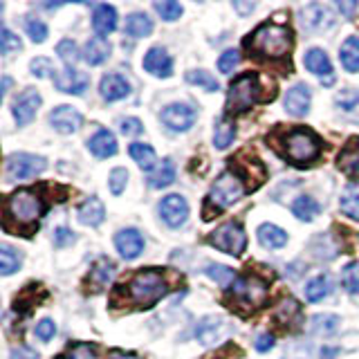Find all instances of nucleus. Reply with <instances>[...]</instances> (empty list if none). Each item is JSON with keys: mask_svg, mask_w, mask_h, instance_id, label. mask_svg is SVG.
Listing matches in <instances>:
<instances>
[{"mask_svg": "<svg viewBox=\"0 0 359 359\" xmlns=\"http://www.w3.org/2000/svg\"><path fill=\"white\" fill-rule=\"evenodd\" d=\"M45 213L43 198L34 189H18L5 202L3 224L7 231H16L20 236H32L39 229V220Z\"/></svg>", "mask_w": 359, "mask_h": 359, "instance_id": "obj_1", "label": "nucleus"}, {"mask_svg": "<svg viewBox=\"0 0 359 359\" xmlns=\"http://www.w3.org/2000/svg\"><path fill=\"white\" fill-rule=\"evenodd\" d=\"M245 48L258 59L265 61H278L290 56L294 48V34L287 25L280 22H263L250 39L245 41Z\"/></svg>", "mask_w": 359, "mask_h": 359, "instance_id": "obj_2", "label": "nucleus"}, {"mask_svg": "<svg viewBox=\"0 0 359 359\" xmlns=\"http://www.w3.org/2000/svg\"><path fill=\"white\" fill-rule=\"evenodd\" d=\"M267 79L258 72L236 76L227 93V112H247L256 104H267L276 97V90L265 88Z\"/></svg>", "mask_w": 359, "mask_h": 359, "instance_id": "obj_3", "label": "nucleus"}, {"mask_svg": "<svg viewBox=\"0 0 359 359\" xmlns=\"http://www.w3.org/2000/svg\"><path fill=\"white\" fill-rule=\"evenodd\" d=\"M123 290L119 292H126V301L135 308H153L157 301L164 299L171 287H168V280L162 272L157 269H142V272L135 274L128 285H121Z\"/></svg>", "mask_w": 359, "mask_h": 359, "instance_id": "obj_4", "label": "nucleus"}, {"mask_svg": "<svg viewBox=\"0 0 359 359\" xmlns=\"http://www.w3.org/2000/svg\"><path fill=\"white\" fill-rule=\"evenodd\" d=\"M247 191H250V189H247L245 180L236 173L233 168L220 173V177L211 184V191H209L207 202H205V209H202V216H205V220H211L216 213L224 211L229 205H233V202H238L247 194Z\"/></svg>", "mask_w": 359, "mask_h": 359, "instance_id": "obj_5", "label": "nucleus"}, {"mask_svg": "<svg viewBox=\"0 0 359 359\" xmlns=\"http://www.w3.org/2000/svg\"><path fill=\"white\" fill-rule=\"evenodd\" d=\"M269 297V285L267 280L256 276V274H245V276H238L229 285V303L231 308H236L238 312L247 314V312H254L258 308L265 306V301Z\"/></svg>", "mask_w": 359, "mask_h": 359, "instance_id": "obj_6", "label": "nucleus"}, {"mask_svg": "<svg viewBox=\"0 0 359 359\" xmlns=\"http://www.w3.org/2000/svg\"><path fill=\"white\" fill-rule=\"evenodd\" d=\"M283 157L297 166L312 164L321 155V140L308 128H292L283 135Z\"/></svg>", "mask_w": 359, "mask_h": 359, "instance_id": "obj_7", "label": "nucleus"}, {"mask_svg": "<svg viewBox=\"0 0 359 359\" xmlns=\"http://www.w3.org/2000/svg\"><path fill=\"white\" fill-rule=\"evenodd\" d=\"M209 243L216 247V250L231 254V256H241L247 247V236L238 222H224L220 227L209 236Z\"/></svg>", "mask_w": 359, "mask_h": 359, "instance_id": "obj_8", "label": "nucleus"}, {"mask_svg": "<svg viewBox=\"0 0 359 359\" xmlns=\"http://www.w3.org/2000/svg\"><path fill=\"white\" fill-rule=\"evenodd\" d=\"M48 162L43 160L39 155H32V153H14L7 157V164H5V173L7 180H27V177H36L45 171Z\"/></svg>", "mask_w": 359, "mask_h": 359, "instance_id": "obj_9", "label": "nucleus"}, {"mask_svg": "<svg viewBox=\"0 0 359 359\" xmlns=\"http://www.w3.org/2000/svg\"><path fill=\"white\" fill-rule=\"evenodd\" d=\"M196 117H198V112L194 106H189V104H171V106H166L162 110V123L166 128H171L175 133H184L189 130L191 126L196 123Z\"/></svg>", "mask_w": 359, "mask_h": 359, "instance_id": "obj_10", "label": "nucleus"}, {"mask_svg": "<svg viewBox=\"0 0 359 359\" xmlns=\"http://www.w3.org/2000/svg\"><path fill=\"white\" fill-rule=\"evenodd\" d=\"M301 25L308 32H323L334 25V14L330 7L312 3L301 9Z\"/></svg>", "mask_w": 359, "mask_h": 359, "instance_id": "obj_11", "label": "nucleus"}, {"mask_svg": "<svg viewBox=\"0 0 359 359\" xmlns=\"http://www.w3.org/2000/svg\"><path fill=\"white\" fill-rule=\"evenodd\" d=\"M160 216H162V220L168 224V227H180V224H184L187 216H189L187 200L182 196H177V194L166 196L160 202Z\"/></svg>", "mask_w": 359, "mask_h": 359, "instance_id": "obj_12", "label": "nucleus"}, {"mask_svg": "<svg viewBox=\"0 0 359 359\" xmlns=\"http://www.w3.org/2000/svg\"><path fill=\"white\" fill-rule=\"evenodd\" d=\"M52 79H54V86L67 95H83L90 86L88 74L81 70H74V67H65L63 72H54Z\"/></svg>", "mask_w": 359, "mask_h": 359, "instance_id": "obj_13", "label": "nucleus"}, {"mask_svg": "<svg viewBox=\"0 0 359 359\" xmlns=\"http://www.w3.org/2000/svg\"><path fill=\"white\" fill-rule=\"evenodd\" d=\"M303 63H306V67H308L312 74H317L321 79V83L332 86V81H334V76H332V63H330L328 54H325L323 50H319V48L308 50L306 56H303Z\"/></svg>", "mask_w": 359, "mask_h": 359, "instance_id": "obj_14", "label": "nucleus"}, {"mask_svg": "<svg viewBox=\"0 0 359 359\" xmlns=\"http://www.w3.org/2000/svg\"><path fill=\"white\" fill-rule=\"evenodd\" d=\"M39 108H41V95L36 90L27 88L14 104V119L18 121V126H27V123L36 117Z\"/></svg>", "mask_w": 359, "mask_h": 359, "instance_id": "obj_15", "label": "nucleus"}, {"mask_svg": "<svg viewBox=\"0 0 359 359\" xmlns=\"http://www.w3.org/2000/svg\"><path fill=\"white\" fill-rule=\"evenodd\" d=\"M310 101H312L310 88L306 83H297L285 95V110L292 117H306L310 110Z\"/></svg>", "mask_w": 359, "mask_h": 359, "instance_id": "obj_16", "label": "nucleus"}, {"mask_svg": "<svg viewBox=\"0 0 359 359\" xmlns=\"http://www.w3.org/2000/svg\"><path fill=\"white\" fill-rule=\"evenodd\" d=\"M81 115L72 108V106H59L50 112V123L52 126L63 133V135H70V133H76L79 126H81Z\"/></svg>", "mask_w": 359, "mask_h": 359, "instance_id": "obj_17", "label": "nucleus"}, {"mask_svg": "<svg viewBox=\"0 0 359 359\" xmlns=\"http://www.w3.org/2000/svg\"><path fill=\"white\" fill-rule=\"evenodd\" d=\"M115 245H117V252L126 258V261H133L144 252V238L137 229H121L115 236Z\"/></svg>", "mask_w": 359, "mask_h": 359, "instance_id": "obj_18", "label": "nucleus"}, {"mask_svg": "<svg viewBox=\"0 0 359 359\" xmlns=\"http://www.w3.org/2000/svg\"><path fill=\"white\" fill-rule=\"evenodd\" d=\"M144 70L151 72L153 76H171L173 61L162 48H151L144 56Z\"/></svg>", "mask_w": 359, "mask_h": 359, "instance_id": "obj_19", "label": "nucleus"}, {"mask_svg": "<svg viewBox=\"0 0 359 359\" xmlns=\"http://www.w3.org/2000/svg\"><path fill=\"white\" fill-rule=\"evenodd\" d=\"M115 272H117V267H115V263L110 261V258H99V261L93 265V269H90L88 285L93 287L95 292L104 290V287L110 285V280L115 278Z\"/></svg>", "mask_w": 359, "mask_h": 359, "instance_id": "obj_20", "label": "nucleus"}, {"mask_svg": "<svg viewBox=\"0 0 359 359\" xmlns=\"http://www.w3.org/2000/svg\"><path fill=\"white\" fill-rule=\"evenodd\" d=\"M99 93L106 101H119L130 95V83L121 74H106L99 83Z\"/></svg>", "mask_w": 359, "mask_h": 359, "instance_id": "obj_21", "label": "nucleus"}, {"mask_svg": "<svg viewBox=\"0 0 359 359\" xmlns=\"http://www.w3.org/2000/svg\"><path fill=\"white\" fill-rule=\"evenodd\" d=\"M274 321L280 325V328H297L301 321V306L299 301H294L292 297L280 301V306L274 310Z\"/></svg>", "mask_w": 359, "mask_h": 359, "instance_id": "obj_22", "label": "nucleus"}, {"mask_svg": "<svg viewBox=\"0 0 359 359\" xmlns=\"http://www.w3.org/2000/svg\"><path fill=\"white\" fill-rule=\"evenodd\" d=\"M339 168L351 177H359V137L348 140V144L341 149L339 157H337Z\"/></svg>", "mask_w": 359, "mask_h": 359, "instance_id": "obj_23", "label": "nucleus"}, {"mask_svg": "<svg viewBox=\"0 0 359 359\" xmlns=\"http://www.w3.org/2000/svg\"><path fill=\"white\" fill-rule=\"evenodd\" d=\"M93 27L101 39L108 36L110 32H115L117 27V11L110 5H99L93 14Z\"/></svg>", "mask_w": 359, "mask_h": 359, "instance_id": "obj_24", "label": "nucleus"}, {"mask_svg": "<svg viewBox=\"0 0 359 359\" xmlns=\"http://www.w3.org/2000/svg\"><path fill=\"white\" fill-rule=\"evenodd\" d=\"M88 149L97 157H112L117 153V140L110 130H99L95 133L88 142Z\"/></svg>", "mask_w": 359, "mask_h": 359, "instance_id": "obj_25", "label": "nucleus"}, {"mask_svg": "<svg viewBox=\"0 0 359 359\" xmlns=\"http://www.w3.org/2000/svg\"><path fill=\"white\" fill-rule=\"evenodd\" d=\"M106 218V207L104 202H101L99 198H88L81 207H79V220H81L83 224H88V227H97V224H101Z\"/></svg>", "mask_w": 359, "mask_h": 359, "instance_id": "obj_26", "label": "nucleus"}, {"mask_svg": "<svg viewBox=\"0 0 359 359\" xmlns=\"http://www.w3.org/2000/svg\"><path fill=\"white\" fill-rule=\"evenodd\" d=\"M123 32L133 39H144L153 32V20L144 14V11H133V14L126 18V25H123Z\"/></svg>", "mask_w": 359, "mask_h": 359, "instance_id": "obj_27", "label": "nucleus"}, {"mask_svg": "<svg viewBox=\"0 0 359 359\" xmlns=\"http://www.w3.org/2000/svg\"><path fill=\"white\" fill-rule=\"evenodd\" d=\"M108 56H110V43L106 39L97 36V39H90L86 43V50H83L86 63H90V65H101V63L108 59Z\"/></svg>", "mask_w": 359, "mask_h": 359, "instance_id": "obj_28", "label": "nucleus"}, {"mask_svg": "<svg viewBox=\"0 0 359 359\" xmlns=\"http://www.w3.org/2000/svg\"><path fill=\"white\" fill-rule=\"evenodd\" d=\"M258 241H261L263 247H269V250H278V247H283L287 243V233L276 227V224H261L258 227Z\"/></svg>", "mask_w": 359, "mask_h": 359, "instance_id": "obj_29", "label": "nucleus"}, {"mask_svg": "<svg viewBox=\"0 0 359 359\" xmlns=\"http://www.w3.org/2000/svg\"><path fill=\"white\" fill-rule=\"evenodd\" d=\"M339 59L348 72H359V39L357 36H348L344 41Z\"/></svg>", "mask_w": 359, "mask_h": 359, "instance_id": "obj_30", "label": "nucleus"}, {"mask_svg": "<svg viewBox=\"0 0 359 359\" xmlns=\"http://www.w3.org/2000/svg\"><path fill=\"white\" fill-rule=\"evenodd\" d=\"M236 137V123L229 119V117H220L216 121V128H213V144H216V149H227V146L233 142Z\"/></svg>", "mask_w": 359, "mask_h": 359, "instance_id": "obj_31", "label": "nucleus"}, {"mask_svg": "<svg viewBox=\"0 0 359 359\" xmlns=\"http://www.w3.org/2000/svg\"><path fill=\"white\" fill-rule=\"evenodd\" d=\"M173 180H175V164L171 160H164L149 175V187H153V189H164L168 184H173Z\"/></svg>", "mask_w": 359, "mask_h": 359, "instance_id": "obj_32", "label": "nucleus"}, {"mask_svg": "<svg viewBox=\"0 0 359 359\" xmlns=\"http://www.w3.org/2000/svg\"><path fill=\"white\" fill-rule=\"evenodd\" d=\"M20 263H22L20 252H16L14 247L7 245V243L0 245V274H3V276L14 274L16 269L20 267Z\"/></svg>", "mask_w": 359, "mask_h": 359, "instance_id": "obj_33", "label": "nucleus"}, {"mask_svg": "<svg viewBox=\"0 0 359 359\" xmlns=\"http://www.w3.org/2000/svg\"><path fill=\"white\" fill-rule=\"evenodd\" d=\"M319 202L314 200V198H310V196H301V198H297L294 202H292V213L299 218V220H306V222H310V220H314V216L319 213Z\"/></svg>", "mask_w": 359, "mask_h": 359, "instance_id": "obj_34", "label": "nucleus"}, {"mask_svg": "<svg viewBox=\"0 0 359 359\" xmlns=\"http://www.w3.org/2000/svg\"><path fill=\"white\" fill-rule=\"evenodd\" d=\"M330 276L328 274H319V276H314L310 283L306 285V299L312 301V303H317V301H323L325 297L330 294Z\"/></svg>", "mask_w": 359, "mask_h": 359, "instance_id": "obj_35", "label": "nucleus"}, {"mask_svg": "<svg viewBox=\"0 0 359 359\" xmlns=\"http://www.w3.org/2000/svg\"><path fill=\"white\" fill-rule=\"evenodd\" d=\"M220 330H222V319L220 317H207V319H202L200 325L196 328V337L202 344H213L216 341V337L220 334Z\"/></svg>", "mask_w": 359, "mask_h": 359, "instance_id": "obj_36", "label": "nucleus"}, {"mask_svg": "<svg viewBox=\"0 0 359 359\" xmlns=\"http://www.w3.org/2000/svg\"><path fill=\"white\" fill-rule=\"evenodd\" d=\"M128 153H130V157L135 162H137L142 168H153L155 166V151L151 149L149 144H142V142H135V144H130V149H128Z\"/></svg>", "mask_w": 359, "mask_h": 359, "instance_id": "obj_37", "label": "nucleus"}, {"mask_svg": "<svg viewBox=\"0 0 359 359\" xmlns=\"http://www.w3.org/2000/svg\"><path fill=\"white\" fill-rule=\"evenodd\" d=\"M341 211L346 216H351L355 220H359V184H351L341 196Z\"/></svg>", "mask_w": 359, "mask_h": 359, "instance_id": "obj_38", "label": "nucleus"}, {"mask_svg": "<svg viewBox=\"0 0 359 359\" xmlns=\"http://www.w3.org/2000/svg\"><path fill=\"white\" fill-rule=\"evenodd\" d=\"M310 328L314 334H332L339 328V317H334V314H317V317H312Z\"/></svg>", "mask_w": 359, "mask_h": 359, "instance_id": "obj_39", "label": "nucleus"}, {"mask_svg": "<svg viewBox=\"0 0 359 359\" xmlns=\"http://www.w3.org/2000/svg\"><path fill=\"white\" fill-rule=\"evenodd\" d=\"M187 81H189L191 86L205 88L207 93H216V90L220 88L218 81H216V76H211V74L205 72V70H191V72H187Z\"/></svg>", "mask_w": 359, "mask_h": 359, "instance_id": "obj_40", "label": "nucleus"}, {"mask_svg": "<svg viewBox=\"0 0 359 359\" xmlns=\"http://www.w3.org/2000/svg\"><path fill=\"white\" fill-rule=\"evenodd\" d=\"M56 54L61 56V61L65 63V67H74V63L81 59L76 43L70 41V39H65V41H61L59 45H56Z\"/></svg>", "mask_w": 359, "mask_h": 359, "instance_id": "obj_41", "label": "nucleus"}, {"mask_svg": "<svg viewBox=\"0 0 359 359\" xmlns=\"http://www.w3.org/2000/svg\"><path fill=\"white\" fill-rule=\"evenodd\" d=\"M341 285L348 294H357L359 292V263H348L341 274Z\"/></svg>", "mask_w": 359, "mask_h": 359, "instance_id": "obj_42", "label": "nucleus"}, {"mask_svg": "<svg viewBox=\"0 0 359 359\" xmlns=\"http://www.w3.org/2000/svg\"><path fill=\"white\" fill-rule=\"evenodd\" d=\"M25 29L29 34V39L34 43H43L45 39H48V25L41 20V18H34V16H27L25 18Z\"/></svg>", "mask_w": 359, "mask_h": 359, "instance_id": "obj_43", "label": "nucleus"}, {"mask_svg": "<svg viewBox=\"0 0 359 359\" xmlns=\"http://www.w3.org/2000/svg\"><path fill=\"white\" fill-rule=\"evenodd\" d=\"M205 274H207L209 278L216 280V283H220V285H229V283H233V280H236L233 269L224 267V265H207Z\"/></svg>", "mask_w": 359, "mask_h": 359, "instance_id": "obj_44", "label": "nucleus"}, {"mask_svg": "<svg viewBox=\"0 0 359 359\" xmlns=\"http://www.w3.org/2000/svg\"><path fill=\"white\" fill-rule=\"evenodd\" d=\"M155 11L160 14L164 20H177L182 16V5L175 3V0H162V3H155Z\"/></svg>", "mask_w": 359, "mask_h": 359, "instance_id": "obj_45", "label": "nucleus"}, {"mask_svg": "<svg viewBox=\"0 0 359 359\" xmlns=\"http://www.w3.org/2000/svg\"><path fill=\"white\" fill-rule=\"evenodd\" d=\"M334 101H337V106H341L344 110L351 112V110L359 108V90H353V88L341 90V93L334 97Z\"/></svg>", "mask_w": 359, "mask_h": 359, "instance_id": "obj_46", "label": "nucleus"}, {"mask_svg": "<svg viewBox=\"0 0 359 359\" xmlns=\"http://www.w3.org/2000/svg\"><path fill=\"white\" fill-rule=\"evenodd\" d=\"M126 184H128V171L126 168H115V171L110 173V177H108V187H110V191L115 196H119V194H123V189H126Z\"/></svg>", "mask_w": 359, "mask_h": 359, "instance_id": "obj_47", "label": "nucleus"}, {"mask_svg": "<svg viewBox=\"0 0 359 359\" xmlns=\"http://www.w3.org/2000/svg\"><path fill=\"white\" fill-rule=\"evenodd\" d=\"M63 359H97L95 346L90 344H74L70 351L63 355Z\"/></svg>", "mask_w": 359, "mask_h": 359, "instance_id": "obj_48", "label": "nucleus"}, {"mask_svg": "<svg viewBox=\"0 0 359 359\" xmlns=\"http://www.w3.org/2000/svg\"><path fill=\"white\" fill-rule=\"evenodd\" d=\"M0 50H3V54H11V52L20 50L18 36L11 29H7V27L0 29Z\"/></svg>", "mask_w": 359, "mask_h": 359, "instance_id": "obj_49", "label": "nucleus"}, {"mask_svg": "<svg viewBox=\"0 0 359 359\" xmlns=\"http://www.w3.org/2000/svg\"><path fill=\"white\" fill-rule=\"evenodd\" d=\"M238 63H241V54L236 52V50H227L218 59V70L224 72V74H229V72H233V67L238 65Z\"/></svg>", "mask_w": 359, "mask_h": 359, "instance_id": "obj_50", "label": "nucleus"}, {"mask_svg": "<svg viewBox=\"0 0 359 359\" xmlns=\"http://www.w3.org/2000/svg\"><path fill=\"white\" fill-rule=\"evenodd\" d=\"M54 332H56V323L52 319H43V321L36 323V337H39V339L48 341L54 337Z\"/></svg>", "mask_w": 359, "mask_h": 359, "instance_id": "obj_51", "label": "nucleus"}, {"mask_svg": "<svg viewBox=\"0 0 359 359\" xmlns=\"http://www.w3.org/2000/svg\"><path fill=\"white\" fill-rule=\"evenodd\" d=\"M32 72L36 74V76H54V67H52V63L48 61V59H34L32 61Z\"/></svg>", "mask_w": 359, "mask_h": 359, "instance_id": "obj_52", "label": "nucleus"}, {"mask_svg": "<svg viewBox=\"0 0 359 359\" xmlns=\"http://www.w3.org/2000/svg\"><path fill=\"white\" fill-rule=\"evenodd\" d=\"M72 243H74V233L67 227H59L54 231V245L56 247H65V245H72Z\"/></svg>", "mask_w": 359, "mask_h": 359, "instance_id": "obj_53", "label": "nucleus"}, {"mask_svg": "<svg viewBox=\"0 0 359 359\" xmlns=\"http://www.w3.org/2000/svg\"><path fill=\"white\" fill-rule=\"evenodd\" d=\"M144 128H142V121L135 119V117H128V119H121V133L123 135H140Z\"/></svg>", "mask_w": 359, "mask_h": 359, "instance_id": "obj_54", "label": "nucleus"}, {"mask_svg": "<svg viewBox=\"0 0 359 359\" xmlns=\"http://www.w3.org/2000/svg\"><path fill=\"white\" fill-rule=\"evenodd\" d=\"M9 359H39V355L27 346H18V348H11Z\"/></svg>", "mask_w": 359, "mask_h": 359, "instance_id": "obj_55", "label": "nucleus"}, {"mask_svg": "<svg viewBox=\"0 0 359 359\" xmlns=\"http://www.w3.org/2000/svg\"><path fill=\"white\" fill-rule=\"evenodd\" d=\"M272 346H274V337L272 334H269V332L258 334V339H256V351L258 353H267Z\"/></svg>", "mask_w": 359, "mask_h": 359, "instance_id": "obj_56", "label": "nucleus"}, {"mask_svg": "<svg viewBox=\"0 0 359 359\" xmlns=\"http://www.w3.org/2000/svg\"><path fill=\"white\" fill-rule=\"evenodd\" d=\"M233 9L238 11L241 16H247V14H252V11L256 9V5H254V3H241V0H236V3H233Z\"/></svg>", "mask_w": 359, "mask_h": 359, "instance_id": "obj_57", "label": "nucleus"}, {"mask_svg": "<svg viewBox=\"0 0 359 359\" xmlns=\"http://www.w3.org/2000/svg\"><path fill=\"white\" fill-rule=\"evenodd\" d=\"M337 9H339L341 14H353V11L357 9V3H344L341 0V3H337Z\"/></svg>", "mask_w": 359, "mask_h": 359, "instance_id": "obj_58", "label": "nucleus"}, {"mask_svg": "<svg viewBox=\"0 0 359 359\" xmlns=\"http://www.w3.org/2000/svg\"><path fill=\"white\" fill-rule=\"evenodd\" d=\"M9 86H11V81L5 76V79H3V95H7V93H9Z\"/></svg>", "mask_w": 359, "mask_h": 359, "instance_id": "obj_59", "label": "nucleus"}, {"mask_svg": "<svg viewBox=\"0 0 359 359\" xmlns=\"http://www.w3.org/2000/svg\"><path fill=\"white\" fill-rule=\"evenodd\" d=\"M112 359H140V357H135V355H115Z\"/></svg>", "mask_w": 359, "mask_h": 359, "instance_id": "obj_60", "label": "nucleus"}]
</instances>
